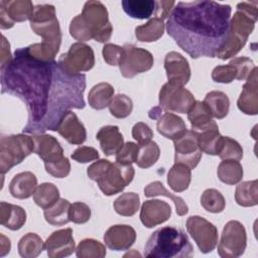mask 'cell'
<instances>
[{"label":"cell","instance_id":"obj_17","mask_svg":"<svg viewBox=\"0 0 258 258\" xmlns=\"http://www.w3.org/2000/svg\"><path fill=\"white\" fill-rule=\"evenodd\" d=\"M164 69L168 83L183 87L190 79V68L188 61L179 52L170 51L164 57Z\"/></svg>","mask_w":258,"mask_h":258},{"label":"cell","instance_id":"obj_39","mask_svg":"<svg viewBox=\"0 0 258 258\" xmlns=\"http://www.w3.org/2000/svg\"><path fill=\"white\" fill-rule=\"evenodd\" d=\"M59 200V190L53 183L44 182L37 186L33 194L34 203L45 210L52 207Z\"/></svg>","mask_w":258,"mask_h":258},{"label":"cell","instance_id":"obj_30","mask_svg":"<svg viewBox=\"0 0 258 258\" xmlns=\"http://www.w3.org/2000/svg\"><path fill=\"white\" fill-rule=\"evenodd\" d=\"M165 24L162 19L153 17L146 23L135 28V36L137 40L142 42H152L158 40L164 32Z\"/></svg>","mask_w":258,"mask_h":258},{"label":"cell","instance_id":"obj_46","mask_svg":"<svg viewBox=\"0 0 258 258\" xmlns=\"http://www.w3.org/2000/svg\"><path fill=\"white\" fill-rule=\"evenodd\" d=\"M70 221L75 224H85L91 218V209L88 205L82 202L71 204L69 210Z\"/></svg>","mask_w":258,"mask_h":258},{"label":"cell","instance_id":"obj_15","mask_svg":"<svg viewBox=\"0 0 258 258\" xmlns=\"http://www.w3.org/2000/svg\"><path fill=\"white\" fill-rule=\"evenodd\" d=\"M174 161L194 169L202 158V150L198 144V135L194 130H187L181 137L173 140Z\"/></svg>","mask_w":258,"mask_h":258},{"label":"cell","instance_id":"obj_50","mask_svg":"<svg viewBox=\"0 0 258 258\" xmlns=\"http://www.w3.org/2000/svg\"><path fill=\"white\" fill-rule=\"evenodd\" d=\"M132 137L137 141L138 145H143L151 141L153 137V131L147 124L138 122L132 128Z\"/></svg>","mask_w":258,"mask_h":258},{"label":"cell","instance_id":"obj_25","mask_svg":"<svg viewBox=\"0 0 258 258\" xmlns=\"http://www.w3.org/2000/svg\"><path fill=\"white\" fill-rule=\"evenodd\" d=\"M156 128L159 134L171 140L178 139L187 131L184 121L173 113L162 114L158 118Z\"/></svg>","mask_w":258,"mask_h":258},{"label":"cell","instance_id":"obj_24","mask_svg":"<svg viewBox=\"0 0 258 258\" xmlns=\"http://www.w3.org/2000/svg\"><path fill=\"white\" fill-rule=\"evenodd\" d=\"M96 139L100 142L102 151L108 156L116 154L124 144V138L119 128L113 125L102 127L96 134Z\"/></svg>","mask_w":258,"mask_h":258},{"label":"cell","instance_id":"obj_49","mask_svg":"<svg viewBox=\"0 0 258 258\" xmlns=\"http://www.w3.org/2000/svg\"><path fill=\"white\" fill-rule=\"evenodd\" d=\"M230 62L232 64H234L235 68L237 69V79L236 80H239V81L247 80V78L250 76L253 69L255 68L253 60L246 56L234 57Z\"/></svg>","mask_w":258,"mask_h":258},{"label":"cell","instance_id":"obj_52","mask_svg":"<svg viewBox=\"0 0 258 258\" xmlns=\"http://www.w3.org/2000/svg\"><path fill=\"white\" fill-rule=\"evenodd\" d=\"M122 46H119L117 44H113V43H106L103 46V57L105 59V61L110 64V66H118L121 54H122Z\"/></svg>","mask_w":258,"mask_h":258},{"label":"cell","instance_id":"obj_13","mask_svg":"<svg viewBox=\"0 0 258 258\" xmlns=\"http://www.w3.org/2000/svg\"><path fill=\"white\" fill-rule=\"evenodd\" d=\"M159 107L165 111L185 114L192 107L196 99L194 95L183 87L164 84L159 91Z\"/></svg>","mask_w":258,"mask_h":258},{"label":"cell","instance_id":"obj_32","mask_svg":"<svg viewBox=\"0 0 258 258\" xmlns=\"http://www.w3.org/2000/svg\"><path fill=\"white\" fill-rule=\"evenodd\" d=\"M217 174L222 182L226 184H236L242 180L243 167L239 160L226 159L219 164Z\"/></svg>","mask_w":258,"mask_h":258},{"label":"cell","instance_id":"obj_5","mask_svg":"<svg viewBox=\"0 0 258 258\" xmlns=\"http://www.w3.org/2000/svg\"><path fill=\"white\" fill-rule=\"evenodd\" d=\"M257 1L240 2L230 20V30L226 42L219 49L216 57L223 60L235 56L246 44L258 18Z\"/></svg>","mask_w":258,"mask_h":258},{"label":"cell","instance_id":"obj_3","mask_svg":"<svg viewBox=\"0 0 258 258\" xmlns=\"http://www.w3.org/2000/svg\"><path fill=\"white\" fill-rule=\"evenodd\" d=\"M30 27L42 37V41L27 46L29 54L41 60H54L61 42V32L54 6L51 4L34 6Z\"/></svg>","mask_w":258,"mask_h":258},{"label":"cell","instance_id":"obj_45","mask_svg":"<svg viewBox=\"0 0 258 258\" xmlns=\"http://www.w3.org/2000/svg\"><path fill=\"white\" fill-rule=\"evenodd\" d=\"M109 110L111 115L118 119L126 118L133 110L132 100L124 94H118L112 99L109 105Z\"/></svg>","mask_w":258,"mask_h":258},{"label":"cell","instance_id":"obj_21","mask_svg":"<svg viewBox=\"0 0 258 258\" xmlns=\"http://www.w3.org/2000/svg\"><path fill=\"white\" fill-rule=\"evenodd\" d=\"M57 133L71 144H82L86 141L87 131L84 124L73 111H68L59 122Z\"/></svg>","mask_w":258,"mask_h":258},{"label":"cell","instance_id":"obj_6","mask_svg":"<svg viewBox=\"0 0 258 258\" xmlns=\"http://www.w3.org/2000/svg\"><path fill=\"white\" fill-rule=\"evenodd\" d=\"M194 248L187 235L180 229L166 226L154 231L144 247V256L150 258H186Z\"/></svg>","mask_w":258,"mask_h":258},{"label":"cell","instance_id":"obj_4","mask_svg":"<svg viewBox=\"0 0 258 258\" xmlns=\"http://www.w3.org/2000/svg\"><path fill=\"white\" fill-rule=\"evenodd\" d=\"M113 26L109 21L106 6L100 1H87L81 14L77 15L70 24L71 35L81 41L95 39L106 42L111 38Z\"/></svg>","mask_w":258,"mask_h":258},{"label":"cell","instance_id":"obj_37","mask_svg":"<svg viewBox=\"0 0 258 258\" xmlns=\"http://www.w3.org/2000/svg\"><path fill=\"white\" fill-rule=\"evenodd\" d=\"M44 248L42 239L35 233L25 234L18 242V253L23 258H35Z\"/></svg>","mask_w":258,"mask_h":258},{"label":"cell","instance_id":"obj_36","mask_svg":"<svg viewBox=\"0 0 258 258\" xmlns=\"http://www.w3.org/2000/svg\"><path fill=\"white\" fill-rule=\"evenodd\" d=\"M187 118L190 122L191 130L198 131L211 123L213 115L204 101H196L187 112Z\"/></svg>","mask_w":258,"mask_h":258},{"label":"cell","instance_id":"obj_53","mask_svg":"<svg viewBox=\"0 0 258 258\" xmlns=\"http://www.w3.org/2000/svg\"><path fill=\"white\" fill-rule=\"evenodd\" d=\"M175 5L174 1H156L155 15L160 19L168 18L173 6Z\"/></svg>","mask_w":258,"mask_h":258},{"label":"cell","instance_id":"obj_43","mask_svg":"<svg viewBox=\"0 0 258 258\" xmlns=\"http://www.w3.org/2000/svg\"><path fill=\"white\" fill-rule=\"evenodd\" d=\"M201 205L207 212L217 214L224 211L226 201L219 190L215 188H208L202 194Z\"/></svg>","mask_w":258,"mask_h":258},{"label":"cell","instance_id":"obj_56","mask_svg":"<svg viewBox=\"0 0 258 258\" xmlns=\"http://www.w3.org/2000/svg\"><path fill=\"white\" fill-rule=\"evenodd\" d=\"M162 109L158 106V107H153L149 112H148V116L150 119H154V120H158V118L162 115L161 114Z\"/></svg>","mask_w":258,"mask_h":258},{"label":"cell","instance_id":"obj_34","mask_svg":"<svg viewBox=\"0 0 258 258\" xmlns=\"http://www.w3.org/2000/svg\"><path fill=\"white\" fill-rule=\"evenodd\" d=\"M235 200L239 206L253 207L258 204V181L257 179L239 183L235 191Z\"/></svg>","mask_w":258,"mask_h":258},{"label":"cell","instance_id":"obj_8","mask_svg":"<svg viewBox=\"0 0 258 258\" xmlns=\"http://www.w3.org/2000/svg\"><path fill=\"white\" fill-rule=\"evenodd\" d=\"M34 153H36L44 162L45 170L56 178H62L69 175L71 163L63 156V150L59 142L48 134H33Z\"/></svg>","mask_w":258,"mask_h":258},{"label":"cell","instance_id":"obj_40","mask_svg":"<svg viewBox=\"0 0 258 258\" xmlns=\"http://www.w3.org/2000/svg\"><path fill=\"white\" fill-rule=\"evenodd\" d=\"M140 206L138 194L125 192L118 197L114 202V210L117 214L124 217H132L136 214Z\"/></svg>","mask_w":258,"mask_h":258},{"label":"cell","instance_id":"obj_41","mask_svg":"<svg viewBox=\"0 0 258 258\" xmlns=\"http://www.w3.org/2000/svg\"><path fill=\"white\" fill-rule=\"evenodd\" d=\"M138 153L135 163L141 168L152 166L159 158L160 149L156 142L150 141L143 145H138Z\"/></svg>","mask_w":258,"mask_h":258},{"label":"cell","instance_id":"obj_33","mask_svg":"<svg viewBox=\"0 0 258 258\" xmlns=\"http://www.w3.org/2000/svg\"><path fill=\"white\" fill-rule=\"evenodd\" d=\"M144 196L147 198H151V197H155V196H163V197L171 199L172 202L174 203V206L176 209V214L178 216H184L188 212V207L184 203V201L180 197H177V196L169 192L164 187V185L158 180L150 182L149 184H147L144 187Z\"/></svg>","mask_w":258,"mask_h":258},{"label":"cell","instance_id":"obj_7","mask_svg":"<svg viewBox=\"0 0 258 258\" xmlns=\"http://www.w3.org/2000/svg\"><path fill=\"white\" fill-rule=\"evenodd\" d=\"M87 174L98 183L105 196H113L121 192L133 180L135 170L131 164L123 165L100 159L88 167Z\"/></svg>","mask_w":258,"mask_h":258},{"label":"cell","instance_id":"obj_27","mask_svg":"<svg viewBox=\"0 0 258 258\" xmlns=\"http://www.w3.org/2000/svg\"><path fill=\"white\" fill-rule=\"evenodd\" d=\"M0 222L2 226L8 228L9 230H19L26 222V212L19 206L1 202Z\"/></svg>","mask_w":258,"mask_h":258},{"label":"cell","instance_id":"obj_1","mask_svg":"<svg viewBox=\"0 0 258 258\" xmlns=\"http://www.w3.org/2000/svg\"><path fill=\"white\" fill-rule=\"evenodd\" d=\"M0 70L1 93L13 95L26 105L25 133L56 131L68 111L86 106V75L70 74L55 60L35 58L27 47L17 48L12 60Z\"/></svg>","mask_w":258,"mask_h":258},{"label":"cell","instance_id":"obj_23","mask_svg":"<svg viewBox=\"0 0 258 258\" xmlns=\"http://www.w3.org/2000/svg\"><path fill=\"white\" fill-rule=\"evenodd\" d=\"M37 188V178L30 171L17 173L9 183V191L13 198L24 200L30 198Z\"/></svg>","mask_w":258,"mask_h":258},{"label":"cell","instance_id":"obj_48","mask_svg":"<svg viewBox=\"0 0 258 258\" xmlns=\"http://www.w3.org/2000/svg\"><path fill=\"white\" fill-rule=\"evenodd\" d=\"M138 145L134 142H126L123 144L121 149L116 153V162L127 165L132 164L136 161L138 153Z\"/></svg>","mask_w":258,"mask_h":258},{"label":"cell","instance_id":"obj_44","mask_svg":"<svg viewBox=\"0 0 258 258\" xmlns=\"http://www.w3.org/2000/svg\"><path fill=\"white\" fill-rule=\"evenodd\" d=\"M218 155L223 160H240L243 157V148L235 139H232L227 136H222Z\"/></svg>","mask_w":258,"mask_h":258},{"label":"cell","instance_id":"obj_2","mask_svg":"<svg viewBox=\"0 0 258 258\" xmlns=\"http://www.w3.org/2000/svg\"><path fill=\"white\" fill-rule=\"evenodd\" d=\"M232 8L216 1L177 2L166 22L167 34L190 57H216L226 42Z\"/></svg>","mask_w":258,"mask_h":258},{"label":"cell","instance_id":"obj_19","mask_svg":"<svg viewBox=\"0 0 258 258\" xmlns=\"http://www.w3.org/2000/svg\"><path fill=\"white\" fill-rule=\"evenodd\" d=\"M171 216L170 206L160 200L145 201L140 210V221L146 228H153L166 222Z\"/></svg>","mask_w":258,"mask_h":258},{"label":"cell","instance_id":"obj_42","mask_svg":"<svg viewBox=\"0 0 258 258\" xmlns=\"http://www.w3.org/2000/svg\"><path fill=\"white\" fill-rule=\"evenodd\" d=\"M76 255L79 258H103L106 256V248L95 239H84L79 243Z\"/></svg>","mask_w":258,"mask_h":258},{"label":"cell","instance_id":"obj_55","mask_svg":"<svg viewBox=\"0 0 258 258\" xmlns=\"http://www.w3.org/2000/svg\"><path fill=\"white\" fill-rule=\"evenodd\" d=\"M1 243H0V256H4V255H6L7 253H9V251H10V247H11V245H10V240L9 239H7L4 235H2L1 234Z\"/></svg>","mask_w":258,"mask_h":258},{"label":"cell","instance_id":"obj_11","mask_svg":"<svg viewBox=\"0 0 258 258\" xmlns=\"http://www.w3.org/2000/svg\"><path fill=\"white\" fill-rule=\"evenodd\" d=\"M122 49L118 66L124 78H134L136 75L147 72L152 68L154 60L148 50L129 43L124 44Z\"/></svg>","mask_w":258,"mask_h":258},{"label":"cell","instance_id":"obj_38","mask_svg":"<svg viewBox=\"0 0 258 258\" xmlns=\"http://www.w3.org/2000/svg\"><path fill=\"white\" fill-rule=\"evenodd\" d=\"M70 202L66 199H60L50 208L44 210L45 221L53 226H62L70 222L69 210Z\"/></svg>","mask_w":258,"mask_h":258},{"label":"cell","instance_id":"obj_22","mask_svg":"<svg viewBox=\"0 0 258 258\" xmlns=\"http://www.w3.org/2000/svg\"><path fill=\"white\" fill-rule=\"evenodd\" d=\"M257 67H255L247 78L243 90L237 101L240 111L247 115H256L258 113V84Z\"/></svg>","mask_w":258,"mask_h":258},{"label":"cell","instance_id":"obj_12","mask_svg":"<svg viewBox=\"0 0 258 258\" xmlns=\"http://www.w3.org/2000/svg\"><path fill=\"white\" fill-rule=\"evenodd\" d=\"M58 63L70 74L78 75L90 71L95 64V54L92 47L83 42L73 43L68 52L62 53Z\"/></svg>","mask_w":258,"mask_h":258},{"label":"cell","instance_id":"obj_14","mask_svg":"<svg viewBox=\"0 0 258 258\" xmlns=\"http://www.w3.org/2000/svg\"><path fill=\"white\" fill-rule=\"evenodd\" d=\"M186 230L202 253H210L216 248L218 229L205 218L190 216L186 221Z\"/></svg>","mask_w":258,"mask_h":258},{"label":"cell","instance_id":"obj_18","mask_svg":"<svg viewBox=\"0 0 258 258\" xmlns=\"http://www.w3.org/2000/svg\"><path fill=\"white\" fill-rule=\"evenodd\" d=\"M45 250L50 258H61L70 256L75 249V240L71 228L53 232L44 243Z\"/></svg>","mask_w":258,"mask_h":258},{"label":"cell","instance_id":"obj_31","mask_svg":"<svg viewBox=\"0 0 258 258\" xmlns=\"http://www.w3.org/2000/svg\"><path fill=\"white\" fill-rule=\"evenodd\" d=\"M123 10L127 15L137 19H147L155 12L156 1L153 0H123Z\"/></svg>","mask_w":258,"mask_h":258},{"label":"cell","instance_id":"obj_10","mask_svg":"<svg viewBox=\"0 0 258 258\" xmlns=\"http://www.w3.org/2000/svg\"><path fill=\"white\" fill-rule=\"evenodd\" d=\"M247 246L245 227L239 221H229L222 232L218 244V254L223 258L240 257Z\"/></svg>","mask_w":258,"mask_h":258},{"label":"cell","instance_id":"obj_28","mask_svg":"<svg viewBox=\"0 0 258 258\" xmlns=\"http://www.w3.org/2000/svg\"><path fill=\"white\" fill-rule=\"evenodd\" d=\"M114 95V88L108 83H99L89 92V105L95 110H102L109 107Z\"/></svg>","mask_w":258,"mask_h":258},{"label":"cell","instance_id":"obj_26","mask_svg":"<svg viewBox=\"0 0 258 258\" xmlns=\"http://www.w3.org/2000/svg\"><path fill=\"white\" fill-rule=\"evenodd\" d=\"M198 135V144L202 152L210 155H218L222 135L215 121H211L206 127L196 131Z\"/></svg>","mask_w":258,"mask_h":258},{"label":"cell","instance_id":"obj_16","mask_svg":"<svg viewBox=\"0 0 258 258\" xmlns=\"http://www.w3.org/2000/svg\"><path fill=\"white\" fill-rule=\"evenodd\" d=\"M34 6L29 0H2L0 1V27L8 29L15 22L30 20Z\"/></svg>","mask_w":258,"mask_h":258},{"label":"cell","instance_id":"obj_9","mask_svg":"<svg viewBox=\"0 0 258 258\" xmlns=\"http://www.w3.org/2000/svg\"><path fill=\"white\" fill-rule=\"evenodd\" d=\"M34 151L32 136L25 134L3 135L0 139V171L4 175Z\"/></svg>","mask_w":258,"mask_h":258},{"label":"cell","instance_id":"obj_54","mask_svg":"<svg viewBox=\"0 0 258 258\" xmlns=\"http://www.w3.org/2000/svg\"><path fill=\"white\" fill-rule=\"evenodd\" d=\"M13 56L11 55L10 52V44L7 41L6 37L2 35V41H1V53H0V60H1V66L0 69L5 67L7 63H9L12 60Z\"/></svg>","mask_w":258,"mask_h":258},{"label":"cell","instance_id":"obj_47","mask_svg":"<svg viewBox=\"0 0 258 258\" xmlns=\"http://www.w3.org/2000/svg\"><path fill=\"white\" fill-rule=\"evenodd\" d=\"M212 79L216 83L229 84L237 79V69L231 62L225 66H218L212 72Z\"/></svg>","mask_w":258,"mask_h":258},{"label":"cell","instance_id":"obj_51","mask_svg":"<svg viewBox=\"0 0 258 258\" xmlns=\"http://www.w3.org/2000/svg\"><path fill=\"white\" fill-rule=\"evenodd\" d=\"M71 157L80 162V163H87L90 161L98 160L99 159V152L94 147L90 146H81L78 147L71 155Z\"/></svg>","mask_w":258,"mask_h":258},{"label":"cell","instance_id":"obj_20","mask_svg":"<svg viewBox=\"0 0 258 258\" xmlns=\"http://www.w3.org/2000/svg\"><path fill=\"white\" fill-rule=\"evenodd\" d=\"M136 240V232L129 225L111 226L104 235L106 246L114 251L128 250Z\"/></svg>","mask_w":258,"mask_h":258},{"label":"cell","instance_id":"obj_29","mask_svg":"<svg viewBox=\"0 0 258 258\" xmlns=\"http://www.w3.org/2000/svg\"><path fill=\"white\" fill-rule=\"evenodd\" d=\"M190 179V168L181 163H174L167 173V183L175 192H181L187 189Z\"/></svg>","mask_w":258,"mask_h":258},{"label":"cell","instance_id":"obj_35","mask_svg":"<svg viewBox=\"0 0 258 258\" xmlns=\"http://www.w3.org/2000/svg\"><path fill=\"white\" fill-rule=\"evenodd\" d=\"M204 102L210 108L213 117L217 119L225 118L230 109V100L228 96L220 91H212L205 97Z\"/></svg>","mask_w":258,"mask_h":258}]
</instances>
